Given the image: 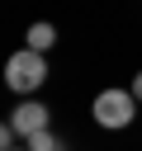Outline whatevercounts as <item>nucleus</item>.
<instances>
[{
  "instance_id": "obj_3",
  "label": "nucleus",
  "mask_w": 142,
  "mask_h": 151,
  "mask_svg": "<svg viewBox=\"0 0 142 151\" xmlns=\"http://www.w3.org/2000/svg\"><path fill=\"white\" fill-rule=\"evenodd\" d=\"M9 123H14L24 137H33V132H43V127H47V109H43L38 99H24V104L9 113Z\"/></svg>"
},
{
  "instance_id": "obj_4",
  "label": "nucleus",
  "mask_w": 142,
  "mask_h": 151,
  "mask_svg": "<svg viewBox=\"0 0 142 151\" xmlns=\"http://www.w3.org/2000/svg\"><path fill=\"white\" fill-rule=\"evenodd\" d=\"M52 42H57V28H52V24H33V28H28V47H33V52H47Z\"/></svg>"
},
{
  "instance_id": "obj_2",
  "label": "nucleus",
  "mask_w": 142,
  "mask_h": 151,
  "mask_svg": "<svg viewBox=\"0 0 142 151\" xmlns=\"http://www.w3.org/2000/svg\"><path fill=\"white\" fill-rule=\"evenodd\" d=\"M133 104H137L133 90H104V94H95V123L99 127H128Z\"/></svg>"
},
{
  "instance_id": "obj_1",
  "label": "nucleus",
  "mask_w": 142,
  "mask_h": 151,
  "mask_svg": "<svg viewBox=\"0 0 142 151\" xmlns=\"http://www.w3.org/2000/svg\"><path fill=\"white\" fill-rule=\"evenodd\" d=\"M43 80H47V61H43V52L24 47V52H14V57L5 61V85H9V90H19V94H33Z\"/></svg>"
},
{
  "instance_id": "obj_6",
  "label": "nucleus",
  "mask_w": 142,
  "mask_h": 151,
  "mask_svg": "<svg viewBox=\"0 0 142 151\" xmlns=\"http://www.w3.org/2000/svg\"><path fill=\"white\" fill-rule=\"evenodd\" d=\"M133 94H137V99H142V71H137V76H133Z\"/></svg>"
},
{
  "instance_id": "obj_5",
  "label": "nucleus",
  "mask_w": 142,
  "mask_h": 151,
  "mask_svg": "<svg viewBox=\"0 0 142 151\" xmlns=\"http://www.w3.org/2000/svg\"><path fill=\"white\" fill-rule=\"evenodd\" d=\"M28 151H62V146H57V137L43 127V132H33V137H28Z\"/></svg>"
}]
</instances>
